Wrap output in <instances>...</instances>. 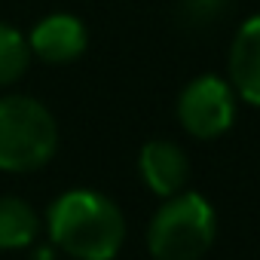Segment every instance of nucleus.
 <instances>
[{
	"label": "nucleus",
	"mask_w": 260,
	"mask_h": 260,
	"mask_svg": "<svg viewBox=\"0 0 260 260\" xmlns=\"http://www.w3.org/2000/svg\"><path fill=\"white\" fill-rule=\"evenodd\" d=\"M52 242L77 260H113L122 239V211L95 190H68L49 208Z\"/></svg>",
	"instance_id": "nucleus-1"
},
{
	"label": "nucleus",
	"mask_w": 260,
	"mask_h": 260,
	"mask_svg": "<svg viewBox=\"0 0 260 260\" xmlns=\"http://www.w3.org/2000/svg\"><path fill=\"white\" fill-rule=\"evenodd\" d=\"M58 147V125L52 113L28 95L0 98V169L34 172L52 159Z\"/></svg>",
	"instance_id": "nucleus-2"
},
{
	"label": "nucleus",
	"mask_w": 260,
	"mask_h": 260,
	"mask_svg": "<svg viewBox=\"0 0 260 260\" xmlns=\"http://www.w3.org/2000/svg\"><path fill=\"white\" fill-rule=\"evenodd\" d=\"M214 208L199 193H175L156 211L147 230V248L156 260H199L214 242Z\"/></svg>",
	"instance_id": "nucleus-3"
},
{
	"label": "nucleus",
	"mask_w": 260,
	"mask_h": 260,
	"mask_svg": "<svg viewBox=\"0 0 260 260\" xmlns=\"http://www.w3.org/2000/svg\"><path fill=\"white\" fill-rule=\"evenodd\" d=\"M236 116V98L233 86L214 74L196 77L193 83L184 86L178 98V119L193 138H217L233 125Z\"/></svg>",
	"instance_id": "nucleus-4"
},
{
	"label": "nucleus",
	"mask_w": 260,
	"mask_h": 260,
	"mask_svg": "<svg viewBox=\"0 0 260 260\" xmlns=\"http://www.w3.org/2000/svg\"><path fill=\"white\" fill-rule=\"evenodd\" d=\"M86 43H89L86 25L68 13H52V16L40 19L28 37L31 55H37L40 61H49V64L77 61L86 52Z\"/></svg>",
	"instance_id": "nucleus-5"
},
{
	"label": "nucleus",
	"mask_w": 260,
	"mask_h": 260,
	"mask_svg": "<svg viewBox=\"0 0 260 260\" xmlns=\"http://www.w3.org/2000/svg\"><path fill=\"white\" fill-rule=\"evenodd\" d=\"M138 169L144 184L156 196H175L184 190L190 178V159L175 141H147L138 156Z\"/></svg>",
	"instance_id": "nucleus-6"
},
{
	"label": "nucleus",
	"mask_w": 260,
	"mask_h": 260,
	"mask_svg": "<svg viewBox=\"0 0 260 260\" xmlns=\"http://www.w3.org/2000/svg\"><path fill=\"white\" fill-rule=\"evenodd\" d=\"M230 86L260 107V16L248 19L230 46Z\"/></svg>",
	"instance_id": "nucleus-7"
},
{
	"label": "nucleus",
	"mask_w": 260,
	"mask_h": 260,
	"mask_svg": "<svg viewBox=\"0 0 260 260\" xmlns=\"http://www.w3.org/2000/svg\"><path fill=\"white\" fill-rule=\"evenodd\" d=\"M37 214L19 196H0V251H19L37 239Z\"/></svg>",
	"instance_id": "nucleus-8"
},
{
	"label": "nucleus",
	"mask_w": 260,
	"mask_h": 260,
	"mask_svg": "<svg viewBox=\"0 0 260 260\" xmlns=\"http://www.w3.org/2000/svg\"><path fill=\"white\" fill-rule=\"evenodd\" d=\"M28 61H31L28 40L13 25L0 22V86H10V83L22 80V74L28 71Z\"/></svg>",
	"instance_id": "nucleus-9"
},
{
	"label": "nucleus",
	"mask_w": 260,
	"mask_h": 260,
	"mask_svg": "<svg viewBox=\"0 0 260 260\" xmlns=\"http://www.w3.org/2000/svg\"><path fill=\"white\" fill-rule=\"evenodd\" d=\"M205 7H217V4H230V0H202Z\"/></svg>",
	"instance_id": "nucleus-10"
}]
</instances>
